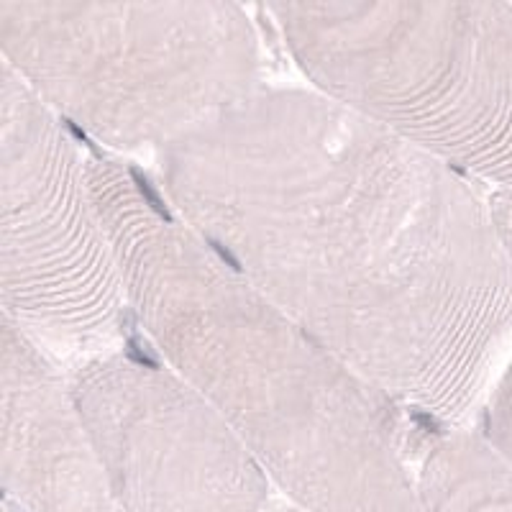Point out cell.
I'll return each instance as SVG.
<instances>
[{
    "instance_id": "11",
    "label": "cell",
    "mask_w": 512,
    "mask_h": 512,
    "mask_svg": "<svg viewBox=\"0 0 512 512\" xmlns=\"http://www.w3.org/2000/svg\"><path fill=\"white\" fill-rule=\"evenodd\" d=\"M274 512H303V510H295V507L287 505V507H280V510H274Z\"/></svg>"
},
{
    "instance_id": "6",
    "label": "cell",
    "mask_w": 512,
    "mask_h": 512,
    "mask_svg": "<svg viewBox=\"0 0 512 512\" xmlns=\"http://www.w3.org/2000/svg\"><path fill=\"white\" fill-rule=\"evenodd\" d=\"M121 512H267L272 482L213 405L167 364L126 349L70 374Z\"/></svg>"
},
{
    "instance_id": "8",
    "label": "cell",
    "mask_w": 512,
    "mask_h": 512,
    "mask_svg": "<svg viewBox=\"0 0 512 512\" xmlns=\"http://www.w3.org/2000/svg\"><path fill=\"white\" fill-rule=\"evenodd\" d=\"M415 487L420 512H512V466L482 433L466 428L431 438Z\"/></svg>"
},
{
    "instance_id": "9",
    "label": "cell",
    "mask_w": 512,
    "mask_h": 512,
    "mask_svg": "<svg viewBox=\"0 0 512 512\" xmlns=\"http://www.w3.org/2000/svg\"><path fill=\"white\" fill-rule=\"evenodd\" d=\"M482 436L512 466V361L484 402Z\"/></svg>"
},
{
    "instance_id": "4",
    "label": "cell",
    "mask_w": 512,
    "mask_h": 512,
    "mask_svg": "<svg viewBox=\"0 0 512 512\" xmlns=\"http://www.w3.org/2000/svg\"><path fill=\"white\" fill-rule=\"evenodd\" d=\"M269 13L313 90L512 195L510 3L344 0Z\"/></svg>"
},
{
    "instance_id": "3",
    "label": "cell",
    "mask_w": 512,
    "mask_h": 512,
    "mask_svg": "<svg viewBox=\"0 0 512 512\" xmlns=\"http://www.w3.org/2000/svg\"><path fill=\"white\" fill-rule=\"evenodd\" d=\"M0 54L116 152H162L264 88L259 36L228 0H0Z\"/></svg>"
},
{
    "instance_id": "7",
    "label": "cell",
    "mask_w": 512,
    "mask_h": 512,
    "mask_svg": "<svg viewBox=\"0 0 512 512\" xmlns=\"http://www.w3.org/2000/svg\"><path fill=\"white\" fill-rule=\"evenodd\" d=\"M0 454L6 505L18 512H121L67 374L0 320Z\"/></svg>"
},
{
    "instance_id": "5",
    "label": "cell",
    "mask_w": 512,
    "mask_h": 512,
    "mask_svg": "<svg viewBox=\"0 0 512 512\" xmlns=\"http://www.w3.org/2000/svg\"><path fill=\"white\" fill-rule=\"evenodd\" d=\"M0 305L41 349H121L128 303L90 164L62 118L0 64Z\"/></svg>"
},
{
    "instance_id": "1",
    "label": "cell",
    "mask_w": 512,
    "mask_h": 512,
    "mask_svg": "<svg viewBox=\"0 0 512 512\" xmlns=\"http://www.w3.org/2000/svg\"><path fill=\"white\" fill-rule=\"evenodd\" d=\"M172 213L397 408L451 428L512 361V259L466 177L313 88L157 152Z\"/></svg>"
},
{
    "instance_id": "12",
    "label": "cell",
    "mask_w": 512,
    "mask_h": 512,
    "mask_svg": "<svg viewBox=\"0 0 512 512\" xmlns=\"http://www.w3.org/2000/svg\"><path fill=\"white\" fill-rule=\"evenodd\" d=\"M3 512H13V507L6 505V507H3Z\"/></svg>"
},
{
    "instance_id": "2",
    "label": "cell",
    "mask_w": 512,
    "mask_h": 512,
    "mask_svg": "<svg viewBox=\"0 0 512 512\" xmlns=\"http://www.w3.org/2000/svg\"><path fill=\"white\" fill-rule=\"evenodd\" d=\"M128 303L303 512H420L400 410L116 159H88Z\"/></svg>"
},
{
    "instance_id": "10",
    "label": "cell",
    "mask_w": 512,
    "mask_h": 512,
    "mask_svg": "<svg viewBox=\"0 0 512 512\" xmlns=\"http://www.w3.org/2000/svg\"><path fill=\"white\" fill-rule=\"evenodd\" d=\"M489 208H492V216H495L497 228H500V236L505 241V249L512 259V195L510 192H489Z\"/></svg>"
}]
</instances>
